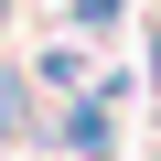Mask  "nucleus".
<instances>
[{
    "instance_id": "nucleus-1",
    "label": "nucleus",
    "mask_w": 161,
    "mask_h": 161,
    "mask_svg": "<svg viewBox=\"0 0 161 161\" xmlns=\"http://www.w3.org/2000/svg\"><path fill=\"white\" fill-rule=\"evenodd\" d=\"M118 108H129V75L97 64V86L54 108V150H64V161H118Z\"/></svg>"
},
{
    "instance_id": "nucleus-2",
    "label": "nucleus",
    "mask_w": 161,
    "mask_h": 161,
    "mask_svg": "<svg viewBox=\"0 0 161 161\" xmlns=\"http://www.w3.org/2000/svg\"><path fill=\"white\" fill-rule=\"evenodd\" d=\"M54 140V118H43V86L22 64H0V150H43Z\"/></svg>"
},
{
    "instance_id": "nucleus-3",
    "label": "nucleus",
    "mask_w": 161,
    "mask_h": 161,
    "mask_svg": "<svg viewBox=\"0 0 161 161\" xmlns=\"http://www.w3.org/2000/svg\"><path fill=\"white\" fill-rule=\"evenodd\" d=\"M22 75H32L43 97H86V86H97V54H86V43H43Z\"/></svg>"
},
{
    "instance_id": "nucleus-4",
    "label": "nucleus",
    "mask_w": 161,
    "mask_h": 161,
    "mask_svg": "<svg viewBox=\"0 0 161 161\" xmlns=\"http://www.w3.org/2000/svg\"><path fill=\"white\" fill-rule=\"evenodd\" d=\"M64 22H75V43H118L129 32V0H64Z\"/></svg>"
}]
</instances>
